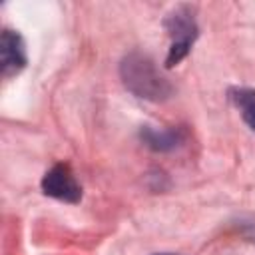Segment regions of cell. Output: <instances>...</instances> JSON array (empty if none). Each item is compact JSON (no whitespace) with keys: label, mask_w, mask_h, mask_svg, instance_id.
Here are the masks:
<instances>
[{"label":"cell","mask_w":255,"mask_h":255,"mask_svg":"<svg viewBox=\"0 0 255 255\" xmlns=\"http://www.w3.org/2000/svg\"><path fill=\"white\" fill-rule=\"evenodd\" d=\"M185 137H187V133L179 126L163 128V129L145 126V128L139 129V139L143 141V145L149 147L151 151H161V153L177 149L179 145H183Z\"/></svg>","instance_id":"obj_5"},{"label":"cell","mask_w":255,"mask_h":255,"mask_svg":"<svg viewBox=\"0 0 255 255\" xmlns=\"http://www.w3.org/2000/svg\"><path fill=\"white\" fill-rule=\"evenodd\" d=\"M163 26H165L167 36L171 40L169 52H167V58H165V68H173L189 54L193 42L199 36L193 6L179 4L177 8H173L167 14V18L163 20Z\"/></svg>","instance_id":"obj_2"},{"label":"cell","mask_w":255,"mask_h":255,"mask_svg":"<svg viewBox=\"0 0 255 255\" xmlns=\"http://www.w3.org/2000/svg\"><path fill=\"white\" fill-rule=\"evenodd\" d=\"M155 255H175V253H155Z\"/></svg>","instance_id":"obj_7"},{"label":"cell","mask_w":255,"mask_h":255,"mask_svg":"<svg viewBox=\"0 0 255 255\" xmlns=\"http://www.w3.org/2000/svg\"><path fill=\"white\" fill-rule=\"evenodd\" d=\"M120 78L128 92L141 100L165 102L173 94L171 82L159 72L155 62L143 52H129L120 62Z\"/></svg>","instance_id":"obj_1"},{"label":"cell","mask_w":255,"mask_h":255,"mask_svg":"<svg viewBox=\"0 0 255 255\" xmlns=\"http://www.w3.org/2000/svg\"><path fill=\"white\" fill-rule=\"evenodd\" d=\"M26 44L24 38L10 28L2 30L0 36V72L4 78H12L26 68Z\"/></svg>","instance_id":"obj_4"},{"label":"cell","mask_w":255,"mask_h":255,"mask_svg":"<svg viewBox=\"0 0 255 255\" xmlns=\"http://www.w3.org/2000/svg\"><path fill=\"white\" fill-rule=\"evenodd\" d=\"M40 185L48 197H54L66 203H78L82 199V185L78 183L68 163H56L54 167H50L44 173Z\"/></svg>","instance_id":"obj_3"},{"label":"cell","mask_w":255,"mask_h":255,"mask_svg":"<svg viewBox=\"0 0 255 255\" xmlns=\"http://www.w3.org/2000/svg\"><path fill=\"white\" fill-rule=\"evenodd\" d=\"M229 100L239 108L247 128L255 131V88H231Z\"/></svg>","instance_id":"obj_6"}]
</instances>
